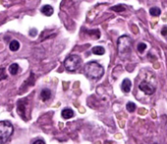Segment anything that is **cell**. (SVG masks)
Listing matches in <instances>:
<instances>
[{
	"mask_svg": "<svg viewBox=\"0 0 167 144\" xmlns=\"http://www.w3.org/2000/svg\"><path fill=\"white\" fill-rule=\"evenodd\" d=\"M85 74L91 80H99L104 74V69L97 62H88L85 66Z\"/></svg>",
	"mask_w": 167,
	"mask_h": 144,
	"instance_id": "cell-1",
	"label": "cell"
},
{
	"mask_svg": "<svg viewBox=\"0 0 167 144\" xmlns=\"http://www.w3.org/2000/svg\"><path fill=\"white\" fill-rule=\"evenodd\" d=\"M14 132L13 124L8 121L0 122V144H5L9 141Z\"/></svg>",
	"mask_w": 167,
	"mask_h": 144,
	"instance_id": "cell-2",
	"label": "cell"
},
{
	"mask_svg": "<svg viewBox=\"0 0 167 144\" xmlns=\"http://www.w3.org/2000/svg\"><path fill=\"white\" fill-rule=\"evenodd\" d=\"M132 50V39L127 35H122L118 38V52L123 56L129 54Z\"/></svg>",
	"mask_w": 167,
	"mask_h": 144,
	"instance_id": "cell-3",
	"label": "cell"
},
{
	"mask_svg": "<svg viewBox=\"0 0 167 144\" xmlns=\"http://www.w3.org/2000/svg\"><path fill=\"white\" fill-rule=\"evenodd\" d=\"M81 58L76 54L70 55L64 61V67L68 72H75L81 66Z\"/></svg>",
	"mask_w": 167,
	"mask_h": 144,
	"instance_id": "cell-4",
	"label": "cell"
},
{
	"mask_svg": "<svg viewBox=\"0 0 167 144\" xmlns=\"http://www.w3.org/2000/svg\"><path fill=\"white\" fill-rule=\"evenodd\" d=\"M140 89L142 90L144 93H146L147 95H151V94H153L154 93V91H155V88L151 86V84L150 82H142L140 83Z\"/></svg>",
	"mask_w": 167,
	"mask_h": 144,
	"instance_id": "cell-5",
	"label": "cell"
},
{
	"mask_svg": "<svg viewBox=\"0 0 167 144\" xmlns=\"http://www.w3.org/2000/svg\"><path fill=\"white\" fill-rule=\"evenodd\" d=\"M61 116H62L63 119L69 120V119H71V118H73L74 116H75V113H74V111L72 109L67 108V109H64L62 111Z\"/></svg>",
	"mask_w": 167,
	"mask_h": 144,
	"instance_id": "cell-6",
	"label": "cell"
},
{
	"mask_svg": "<svg viewBox=\"0 0 167 144\" xmlns=\"http://www.w3.org/2000/svg\"><path fill=\"white\" fill-rule=\"evenodd\" d=\"M131 87H132L131 80H130L129 79H125L123 80V82H122V86H121L122 90L126 92V93H128V92H130V90H131Z\"/></svg>",
	"mask_w": 167,
	"mask_h": 144,
	"instance_id": "cell-7",
	"label": "cell"
},
{
	"mask_svg": "<svg viewBox=\"0 0 167 144\" xmlns=\"http://www.w3.org/2000/svg\"><path fill=\"white\" fill-rule=\"evenodd\" d=\"M51 95H52L51 94V91L49 89H47V88H44V89H42V92H40V98H42V100L43 102L49 100Z\"/></svg>",
	"mask_w": 167,
	"mask_h": 144,
	"instance_id": "cell-8",
	"label": "cell"
},
{
	"mask_svg": "<svg viewBox=\"0 0 167 144\" xmlns=\"http://www.w3.org/2000/svg\"><path fill=\"white\" fill-rule=\"evenodd\" d=\"M54 12V9L50 5H44L42 8V13L45 16H51Z\"/></svg>",
	"mask_w": 167,
	"mask_h": 144,
	"instance_id": "cell-9",
	"label": "cell"
},
{
	"mask_svg": "<svg viewBox=\"0 0 167 144\" xmlns=\"http://www.w3.org/2000/svg\"><path fill=\"white\" fill-rule=\"evenodd\" d=\"M9 48L11 51H13V52H16V51L19 50L20 48V42L18 41V40H12L9 45Z\"/></svg>",
	"mask_w": 167,
	"mask_h": 144,
	"instance_id": "cell-10",
	"label": "cell"
},
{
	"mask_svg": "<svg viewBox=\"0 0 167 144\" xmlns=\"http://www.w3.org/2000/svg\"><path fill=\"white\" fill-rule=\"evenodd\" d=\"M18 72H19V65L16 64V63H14L9 67V73L11 74L12 76L17 75Z\"/></svg>",
	"mask_w": 167,
	"mask_h": 144,
	"instance_id": "cell-11",
	"label": "cell"
},
{
	"mask_svg": "<svg viewBox=\"0 0 167 144\" xmlns=\"http://www.w3.org/2000/svg\"><path fill=\"white\" fill-rule=\"evenodd\" d=\"M92 53L95 55H103L105 53V50L102 46H95L92 48Z\"/></svg>",
	"mask_w": 167,
	"mask_h": 144,
	"instance_id": "cell-12",
	"label": "cell"
},
{
	"mask_svg": "<svg viewBox=\"0 0 167 144\" xmlns=\"http://www.w3.org/2000/svg\"><path fill=\"white\" fill-rule=\"evenodd\" d=\"M150 14L153 17H158L159 15L161 14V10L158 8V7H151L150 9Z\"/></svg>",
	"mask_w": 167,
	"mask_h": 144,
	"instance_id": "cell-13",
	"label": "cell"
},
{
	"mask_svg": "<svg viewBox=\"0 0 167 144\" xmlns=\"http://www.w3.org/2000/svg\"><path fill=\"white\" fill-rule=\"evenodd\" d=\"M111 10H112V11H115V12L120 13V12H123V11H125V10H126V8H125V6L119 4V5H116V6L111 7Z\"/></svg>",
	"mask_w": 167,
	"mask_h": 144,
	"instance_id": "cell-14",
	"label": "cell"
},
{
	"mask_svg": "<svg viewBox=\"0 0 167 144\" xmlns=\"http://www.w3.org/2000/svg\"><path fill=\"white\" fill-rule=\"evenodd\" d=\"M126 108H127L128 112L133 113V112H135V110H136V104L135 103H133V102H129V103H127Z\"/></svg>",
	"mask_w": 167,
	"mask_h": 144,
	"instance_id": "cell-15",
	"label": "cell"
},
{
	"mask_svg": "<svg viewBox=\"0 0 167 144\" xmlns=\"http://www.w3.org/2000/svg\"><path fill=\"white\" fill-rule=\"evenodd\" d=\"M147 49V44L144 42H141L138 44V51L140 53H143L144 50Z\"/></svg>",
	"mask_w": 167,
	"mask_h": 144,
	"instance_id": "cell-16",
	"label": "cell"
},
{
	"mask_svg": "<svg viewBox=\"0 0 167 144\" xmlns=\"http://www.w3.org/2000/svg\"><path fill=\"white\" fill-rule=\"evenodd\" d=\"M161 34L164 35V36H167V27H163V28H162Z\"/></svg>",
	"mask_w": 167,
	"mask_h": 144,
	"instance_id": "cell-17",
	"label": "cell"
},
{
	"mask_svg": "<svg viewBox=\"0 0 167 144\" xmlns=\"http://www.w3.org/2000/svg\"><path fill=\"white\" fill-rule=\"evenodd\" d=\"M32 144H45V142H44L42 139H36Z\"/></svg>",
	"mask_w": 167,
	"mask_h": 144,
	"instance_id": "cell-18",
	"label": "cell"
}]
</instances>
